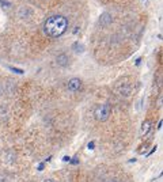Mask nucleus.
<instances>
[{"mask_svg": "<svg viewBox=\"0 0 163 182\" xmlns=\"http://www.w3.org/2000/svg\"><path fill=\"white\" fill-rule=\"evenodd\" d=\"M44 182H56V181H54V179H52V178H48V179H45Z\"/></svg>", "mask_w": 163, "mask_h": 182, "instance_id": "18", "label": "nucleus"}, {"mask_svg": "<svg viewBox=\"0 0 163 182\" xmlns=\"http://www.w3.org/2000/svg\"><path fill=\"white\" fill-rule=\"evenodd\" d=\"M77 31H79V27H75V29H74V34H77Z\"/></svg>", "mask_w": 163, "mask_h": 182, "instance_id": "20", "label": "nucleus"}, {"mask_svg": "<svg viewBox=\"0 0 163 182\" xmlns=\"http://www.w3.org/2000/svg\"><path fill=\"white\" fill-rule=\"evenodd\" d=\"M162 125H163V122L159 121V124H158V129H162Z\"/></svg>", "mask_w": 163, "mask_h": 182, "instance_id": "19", "label": "nucleus"}, {"mask_svg": "<svg viewBox=\"0 0 163 182\" xmlns=\"http://www.w3.org/2000/svg\"><path fill=\"white\" fill-rule=\"evenodd\" d=\"M112 22H113V18H112V15H110V14L103 12L102 15L99 16V23H101L102 26H109Z\"/></svg>", "mask_w": 163, "mask_h": 182, "instance_id": "5", "label": "nucleus"}, {"mask_svg": "<svg viewBox=\"0 0 163 182\" xmlns=\"http://www.w3.org/2000/svg\"><path fill=\"white\" fill-rule=\"evenodd\" d=\"M4 93H6V86H4V84H1V83H0V96L3 95Z\"/></svg>", "mask_w": 163, "mask_h": 182, "instance_id": "11", "label": "nucleus"}, {"mask_svg": "<svg viewBox=\"0 0 163 182\" xmlns=\"http://www.w3.org/2000/svg\"><path fill=\"white\" fill-rule=\"evenodd\" d=\"M110 113H112V107L109 103H103V105H99L95 107L94 110V117H95L96 121L105 122L109 117H110Z\"/></svg>", "mask_w": 163, "mask_h": 182, "instance_id": "2", "label": "nucleus"}, {"mask_svg": "<svg viewBox=\"0 0 163 182\" xmlns=\"http://www.w3.org/2000/svg\"><path fill=\"white\" fill-rule=\"evenodd\" d=\"M69 160H71L69 156H64V158H63V162H69Z\"/></svg>", "mask_w": 163, "mask_h": 182, "instance_id": "16", "label": "nucleus"}, {"mask_svg": "<svg viewBox=\"0 0 163 182\" xmlns=\"http://www.w3.org/2000/svg\"><path fill=\"white\" fill-rule=\"evenodd\" d=\"M67 88L69 90V91H72V93L79 91V90L82 88V80H80L79 77H72V79H69V82H68V84H67Z\"/></svg>", "mask_w": 163, "mask_h": 182, "instance_id": "3", "label": "nucleus"}, {"mask_svg": "<svg viewBox=\"0 0 163 182\" xmlns=\"http://www.w3.org/2000/svg\"><path fill=\"white\" fill-rule=\"evenodd\" d=\"M140 63H141V58L140 57L136 58V65H140Z\"/></svg>", "mask_w": 163, "mask_h": 182, "instance_id": "17", "label": "nucleus"}, {"mask_svg": "<svg viewBox=\"0 0 163 182\" xmlns=\"http://www.w3.org/2000/svg\"><path fill=\"white\" fill-rule=\"evenodd\" d=\"M155 151H156V145H155V147H153V148H152V150H151V151H150V152H148V155H152V153H153V152H155Z\"/></svg>", "mask_w": 163, "mask_h": 182, "instance_id": "15", "label": "nucleus"}, {"mask_svg": "<svg viewBox=\"0 0 163 182\" xmlns=\"http://www.w3.org/2000/svg\"><path fill=\"white\" fill-rule=\"evenodd\" d=\"M44 167H45V163L42 162V163H39V164H38V167H37V170H38V171H42V170H44Z\"/></svg>", "mask_w": 163, "mask_h": 182, "instance_id": "13", "label": "nucleus"}, {"mask_svg": "<svg viewBox=\"0 0 163 182\" xmlns=\"http://www.w3.org/2000/svg\"><path fill=\"white\" fill-rule=\"evenodd\" d=\"M8 69L12 71V72H15V74H19V75L25 74V71H23V69H19V68H15V67H8Z\"/></svg>", "mask_w": 163, "mask_h": 182, "instance_id": "9", "label": "nucleus"}, {"mask_svg": "<svg viewBox=\"0 0 163 182\" xmlns=\"http://www.w3.org/2000/svg\"><path fill=\"white\" fill-rule=\"evenodd\" d=\"M150 129H151V121L150 120H145L143 122V125H141V134H147L150 132Z\"/></svg>", "mask_w": 163, "mask_h": 182, "instance_id": "6", "label": "nucleus"}, {"mask_svg": "<svg viewBox=\"0 0 163 182\" xmlns=\"http://www.w3.org/2000/svg\"><path fill=\"white\" fill-rule=\"evenodd\" d=\"M68 29V19L64 15H52L44 22V33L52 38H58Z\"/></svg>", "mask_w": 163, "mask_h": 182, "instance_id": "1", "label": "nucleus"}, {"mask_svg": "<svg viewBox=\"0 0 163 182\" xmlns=\"http://www.w3.org/2000/svg\"><path fill=\"white\" fill-rule=\"evenodd\" d=\"M72 50L75 52V53H82V52L84 50V46L80 42H75L74 45H72Z\"/></svg>", "mask_w": 163, "mask_h": 182, "instance_id": "8", "label": "nucleus"}, {"mask_svg": "<svg viewBox=\"0 0 163 182\" xmlns=\"http://www.w3.org/2000/svg\"><path fill=\"white\" fill-rule=\"evenodd\" d=\"M56 63H57L60 67H67L69 64V57L67 56V53H60L56 57Z\"/></svg>", "mask_w": 163, "mask_h": 182, "instance_id": "4", "label": "nucleus"}, {"mask_svg": "<svg viewBox=\"0 0 163 182\" xmlns=\"http://www.w3.org/2000/svg\"><path fill=\"white\" fill-rule=\"evenodd\" d=\"M69 163H72V164H77V163H79V158H77V156L72 158V159L69 160Z\"/></svg>", "mask_w": 163, "mask_h": 182, "instance_id": "12", "label": "nucleus"}, {"mask_svg": "<svg viewBox=\"0 0 163 182\" xmlns=\"http://www.w3.org/2000/svg\"><path fill=\"white\" fill-rule=\"evenodd\" d=\"M131 88L132 87L129 86V84H124V86L120 87V94L124 95V96H128L129 94H131Z\"/></svg>", "mask_w": 163, "mask_h": 182, "instance_id": "7", "label": "nucleus"}, {"mask_svg": "<svg viewBox=\"0 0 163 182\" xmlns=\"http://www.w3.org/2000/svg\"><path fill=\"white\" fill-rule=\"evenodd\" d=\"M0 4H1V6H6V7H10V3H8V1H4V0H0Z\"/></svg>", "mask_w": 163, "mask_h": 182, "instance_id": "14", "label": "nucleus"}, {"mask_svg": "<svg viewBox=\"0 0 163 182\" xmlns=\"http://www.w3.org/2000/svg\"><path fill=\"white\" fill-rule=\"evenodd\" d=\"M87 148H88L90 151H94V150H95V141H93V140L90 141V143L87 144Z\"/></svg>", "mask_w": 163, "mask_h": 182, "instance_id": "10", "label": "nucleus"}]
</instances>
